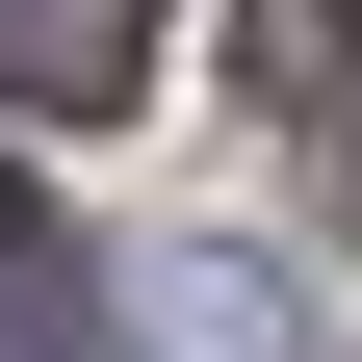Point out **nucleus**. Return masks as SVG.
Here are the masks:
<instances>
[{
    "label": "nucleus",
    "instance_id": "nucleus-1",
    "mask_svg": "<svg viewBox=\"0 0 362 362\" xmlns=\"http://www.w3.org/2000/svg\"><path fill=\"white\" fill-rule=\"evenodd\" d=\"M156 78V0H0V104H129Z\"/></svg>",
    "mask_w": 362,
    "mask_h": 362
},
{
    "label": "nucleus",
    "instance_id": "nucleus-2",
    "mask_svg": "<svg viewBox=\"0 0 362 362\" xmlns=\"http://www.w3.org/2000/svg\"><path fill=\"white\" fill-rule=\"evenodd\" d=\"M0 362H78V259L26 233V207H0Z\"/></svg>",
    "mask_w": 362,
    "mask_h": 362
},
{
    "label": "nucleus",
    "instance_id": "nucleus-3",
    "mask_svg": "<svg viewBox=\"0 0 362 362\" xmlns=\"http://www.w3.org/2000/svg\"><path fill=\"white\" fill-rule=\"evenodd\" d=\"M337 52H362V0H259V104H310Z\"/></svg>",
    "mask_w": 362,
    "mask_h": 362
}]
</instances>
